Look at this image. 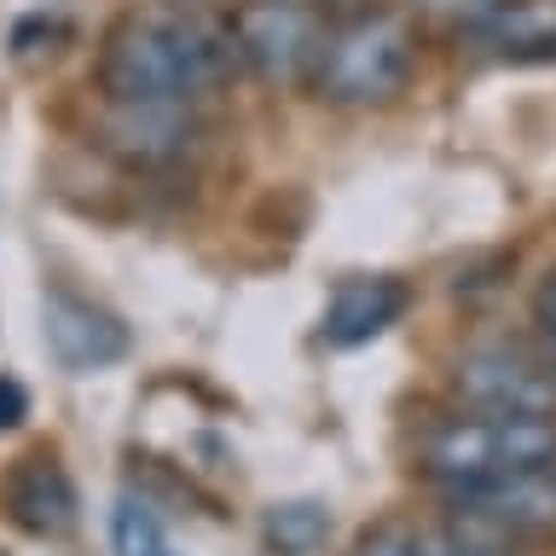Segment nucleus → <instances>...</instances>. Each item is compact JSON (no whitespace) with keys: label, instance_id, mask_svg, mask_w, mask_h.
Wrapping results in <instances>:
<instances>
[{"label":"nucleus","instance_id":"nucleus-13","mask_svg":"<svg viewBox=\"0 0 556 556\" xmlns=\"http://www.w3.org/2000/svg\"><path fill=\"white\" fill-rule=\"evenodd\" d=\"M111 556H174L163 516H156L146 498L122 493L111 504Z\"/></svg>","mask_w":556,"mask_h":556},{"label":"nucleus","instance_id":"nucleus-18","mask_svg":"<svg viewBox=\"0 0 556 556\" xmlns=\"http://www.w3.org/2000/svg\"><path fill=\"white\" fill-rule=\"evenodd\" d=\"M307 7H313V12H319V17H325V12H354V7H359V0H307Z\"/></svg>","mask_w":556,"mask_h":556},{"label":"nucleus","instance_id":"nucleus-15","mask_svg":"<svg viewBox=\"0 0 556 556\" xmlns=\"http://www.w3.org/2000/svg\"><path fill=\"white\" fill-rule=\"evenodd\" d=\"M429 17H446V24H464V29H476L486 12L498 7V0H417Z\"/></svg>","mask_w":556,"mask_h":556},{"label":"nucleus","instance_id":"nucleus-6","mask_svg":"<svg viewBox=\"0 0 556 556\" xmlns=\"http://www.w3.org/2000/svg\"><path fill=\"white\" fill-rule=\"evenodd\" d=\"M458 394L481 412L504 417H551L556 412V377L521 359L516 348H476L458 359Z\"/></svg>","mask_w":556,"mask_h":556},{"label":"nucleus","instance_id":"nucleus-3","mask_svg":"<svg viewBox=\"0 0 556 556\" xmlns=\"http://www.w3.org/2000/svg\"><path fill=\"white\" fill-rule=\"evenodd\" d=\"M412 64H417V41L406 17L359 12L325 41L313 87L330 104H389L412 81Z\"/></svg>","mask_w":556,"mask_h":556},{"label":"nucleus","instance_id":"nucleus-7","mask_svg":"<svg viewBox=\"0 0 556 556\" xmlns=\"http://www.w3.org/2000/svg\"><path fill=\"white\" fill-rule=\"evenodd\" d=\"M452 498H458V510H464L469 528H486V533L556 528V464H545V469H510V476L458 486Z\"/></svg>","mask_w":556,"mask_h":556},{"label":"nucleus","instance_id":"nucleus-14","mask_svg":"<svg viewBox=\"0 0 556 556\" xmlns=\"http://www.w3.org/2000/svg\"><path fill=\"white\" fill-rule=\"evenodd\" d=\"M354 556H441L434 528H377L359 539Z\"/></svg>","mask_w":556,"mask_h":556},{"label":"nucleus","instance_id":"nucleus-10","mask_svg":"<svg viewBox=\"0 0 556 556\" xmlns=\"http://www.w3.org/2000/svg\"><path fill=\"white\" fill-rule=\"evenodd\" d=\"M7 510L24 533L35 539H64L76 528V486L59 464L47 458H24L7 481Z\"/></svg>","mask_w":556,"mask_h":556},{"label":"nucleus","instance_id":"nucleus-16","mask_svg":"<svg viewBox=\"0 0 556 556\" xmlns=\"http://www.w3.org/2000/svg\"><path fill=\"white\" fill-rule=\"evenodd\" d=\"M533 325H539V337H545L551 359H556V267L539 278V290H533Z\"/></svg>","mask_w":556,"mask_h":556},{"label":"nucleus","instance_id":"nucleus-12","mask_svg":"<svg viewBox=\"0 0 556 556\" xmlns=\"http://www.w3.org/2000/svg\"><path fill=\"white\" fill-rule=\"evenodd\" d=\"M330 504L325 498H278L261 510V545L273 556H319L330 545Z\"/></svg>","mask_w":556,"mask_h":556},{"label":"nucleus","instance_id":"nucleus-1","mask_svg":"<svg viewBox=\"0 0 556 556\" xmlns=\"http://www.w3.org/2000/svg\"><path fill=\"white\" fill-rule=\"evenodd\" d=\"M232 70V29L208 17H122L99 52V87L111 104H191Z\"/></svg>","mask_w":556,"mask_h":556},{"label":"nucleus","instance_id":"nucleus-2","mask_svg":"<svg viewBox=\"0 0 556 556\" xmlns=\"http://www.w3.org/2000/svg\"><path fill=\"white\" fill-rule=\"evenodd\" d=\"M545 464H556L551 417H504V412L446 417L424 441V469L441 486H452V493L493 481V476H510V469H545Z\"/></svg>","mask_w":556,"mask_h":556},{"label":"nucleus","instance_id":"nucleus-5","mask_svg":"<svg viewBox=\"0 0 556 556\" xmlns=\"http://www.w3.org/2000/svg\"><path fill=\"white\" fill-rule=\"evenodd\" d=\"M41 337H47V354L64 365V371H104L128 354V325L116 313L93 307L87 295H70V290H47L41 295Z\"/></svg>","mask_w":556,"mask_h":556},{"label":"nucleus","instance_id":"nucleus-8","mask_svg":"<svg viewBox=\"0 0 556 556\" xmlns=\"http://www.w3.org/2000/svg\"><path fill=\"white\" fill-rule=\"evenodd\" d=\"M198 139V122L186 104H111L104 111V146L134 168H168L180 163Z\"/></svg>","mask_w":556,"mask_h":556},{"label":"nucleus","instance_id":"nucleus-17","mask_svg":"<svg viewBox=\"0 0 556 556\" xmlns=\"http://www.w3.org/2000/svg\"><path fill=\"white\" fill-rule=\"evenodd\" d=\"M29 417V389L17 377H0V429H17Z\"/></svg>","mask_w":556,"mask_h":556},{"label":"nucleus","instance_id":"nucleus-11","mask_svg":"<svg viewBox=\"0 0 556 556\" xmlns=\"http://www.w3.org/2000/svg\"><path fill=\"white\" fill-rule=\"evenodd\" d=\"M476 41L493 59H516V64L556 59V0H498L476 24Z\"/></svg>","mask_w":556,"mask_h":556},{"label":"nucleus","instance_id":"nucleus-4","mask_svg":"<svg viewBox=\"0 0 556 556\" xmlns=\"http://www.w3.org/2000/svg\"><path fill=\"white\" fill-rule=\"evenodd\" d=\"M232 47L238 59L267 81H302L325 59V17L307 0H243L232 12Z\"/></svg>","mask_w":556,"mask_h":556},{"label":"nucleus","instance_id":"nucleus-9","mask_svg":"<svg viewBox=\"0 0 556 556\" xmlns=\"http://www.w3.org/2000/svg\"><path fill=\"white\" fill-rule=\"evenodd\" d=\"M412 290L389 273H371V278H342L337 295H330L325 319H319V337L330 348H359V342H377L389 325H400Z\"/></svg>","mask_w":556,"mask_h":556}]
</instances>
